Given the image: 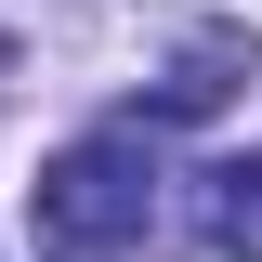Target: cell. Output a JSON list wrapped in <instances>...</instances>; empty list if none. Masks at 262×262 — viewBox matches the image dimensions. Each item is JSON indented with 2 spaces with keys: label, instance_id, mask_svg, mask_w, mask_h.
Instances as JSON below:
<instances>
[{
  "label": "cell",
  "instance_id": "6da1fadb",
  "mask_svg": "<svg viewBox=\"0 0 262 262\" xmlns=\"http://www.w3.org/2000/svg\"><path fill=\"white\" fill-rule=\"evenodd\" d=\"M144 223H158V158H144V131H79V144L27 184L39 262H131Z\"/></svg>",
  "mask_w": 262,
  "mask_h": 262
},
{
  "label": "cell",
  "instance_id": "7a4b0ae2",
  "mask_svg": "<svg viewBox=\"0 0 262 262\" xmlns=\"http://www.w3.org/2000/svg\"><path fill=\"white\" fill-rule=\"evenodd\" d=\"M236 79H249V27H196L184 53L158 66V92H144V118H223Z\"/></svg>",
  "mask_w": 262,
  "mask_h": 262
},
{
  "label": "cell",
  "instance_id": "3957f363",
  "mask_svg": "<svg viewBox=\"0 0 262 262\" xmlns=\"http://www.w3.org/2000/svg\"><path fill=\"white\" fill-rule=\"evenodd\" d=\"M196 249L210 262H262V158H210L196 170Z\"/></svg>",
  "mask_w": 262,
  "mask_h": 262
}]
</instances>
